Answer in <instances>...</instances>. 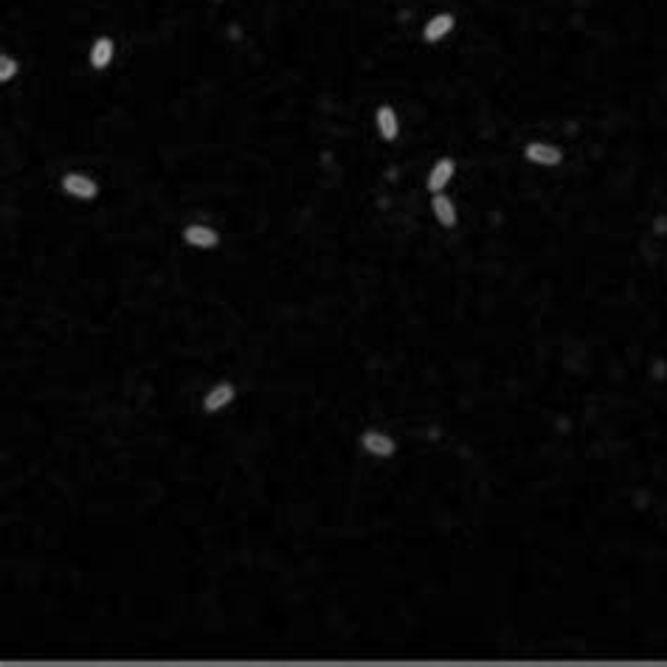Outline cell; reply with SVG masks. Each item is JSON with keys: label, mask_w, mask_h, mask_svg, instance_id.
<instances>
[{"label": "cell", "mask_w": 667, "mask_h": 667, "mask_svg": "<svg viewBox=\"0 0 667 667\" xmlns=\"http://www.w3.org/2000/svg\"><path fill=\"white\" fill-rule=\"evenodd\" d=\"M110 59H113V40L110 37H99L93 43V48H91V65L96 70H105L110 65Z\"/></svg>", "instance_id": "obj_9"}, {"label": "cell", "mask_w": 667, "mask_h": 667, "mask_svg": "<svg viewBox=\"0 0 667 667\" xmlns=\"http://www.w3.org/2000/svg\"><path fill=\"white\" fill-rule=\"evenodd\" d=\"M62 189H65L68 194H73V197H79V200H91V197H96V192H99L96 181H91L88 175H79V172H68V175L62 178Z\"/></svg>", "instance_id": "obj_2"}, {"label": "cell", "mask_w": 667, "mask_h": 667, "mask_svg": "<svg viewBox=\"0 0 667 667\" xmlns=\"http://www.w3.org/2000/svg\"><path fill=\"white\" fill-rule=\"evenodd\" d=\"M454 172H457V164L451 161V158H439L436 164H434V169H431V175H428V189L434 192V194H439L445 186L451 183V178H454Z\"/></svg>", "instance_id": "obj_5"}, {"label": "cell", "mask_w": 667, "mask_h": 667, "mask_svg": "<svg viewBox=\"0 0 667 667\" xmlns=\"http://www.w3.org/2000/svg\"><path fill=\"white\" fill-rule=\"evenodd\" d=\"M375 124H378V132L383 141H394L400 132V121H397V113L392 105H381L375 110Z\"/></svg>", "instance_id": "obj_4"}, {"label": "cell", "mask_w": 667, "mask_h": 667, "mask_svg": "<svg viewBox=\"0 0 667 667\" xmlns=\"http://www.w3.org/2000/svg\"><path fill=\"white\" fill-rule=\"evenodd\" d=\"M234 397V386L231 383H217L208 394H206V411H217L222 406H229Z\"/></svg>", "instance_id": "obj_10"}, {"label": "cell", "mask_w": 667, "mask_h": 667, "mask_svg": "<svg viewBox=\"0 0 667 667\" xmlns=\"http://www.w3.org/2000/svg\"><path fill=\"white\" fill-rule=\"evenodd\" d=\"M524 158H527L530 164H538V167H558V164L563 161V153L558 150V146H552V144L535 141V144H527V146H524Z\"/></svg>", "instance_id": "obj_1"}, {"label": "cell", "mask_w": 667, "mask_h": 667, "mask_svg": "<svg viewBox=\"0 0 667 667\" xmlns=\"http://www.w3.org/2000/svg\"><path fill=\"white\" fill-rule=\"evenodd\" d=\"M17 73V59H12L9 54L0 56V82H9Z\"/></svg>", "instance_id": "obj_11"}, {"label": "cell", "mask_w": 667, "mask_h": 667, "mask_svg": "<svg viewBox=\"0 0 667 667\" xmlns=\"http://www.w3.org/2000/svg\"><path fill=\"white\" fill-rule=\"evenodd\" d=\"M363 451L372 454V457L386 459V457L394 454V439L389 434H383V431H366L363 434Z\"/></svg>", "instance_id": "obj_3"}, {"label": "cell", "mask_w": 667, "mask_h": 667, "mask_svg": "<svg viewBox=\"0 0 667 667\" xmlns=\"http://www.w3.org/2000/svg\"><path fill=\"white\" fill-rule=\"evenodd\" d=\"M183 240L192 245V248H214L220 243L217 231L208 229V226H186L183 229Z\"/></svg>", "instance_id": "obj_8"}, {"label": "cell", "mask_w": 667, "mask_h": 667, "mask_svg": "<svg viewBox=\"0 0 667 667\" xmlns=\"http://www.w3.org/2000/svg\"><path fill=\"white\" fill-rule=\"evenodd\" d=\"M431 208H434V217H436V222H439L442 229H454V226H457V206H454L448 197H445L442 192L434 194Z\"/></svg>", "instance_id": "obj_7"}, {"label": "cell", "mask_w": 667, "mask_h": 667, "mask_svg": "<svg viewBox=\"0 0 667 667\" xmlns=\"http://www.w3.org/2000/svg\"><path fill=\"white\" fill-rule=\"evenodd\" d=\"M454 15H434L428 23H425V29H422V37H425V43H439L442 37H448L451 31H454Z\"/></svg>", "instance_id": "obj_6"}]
</instances>
